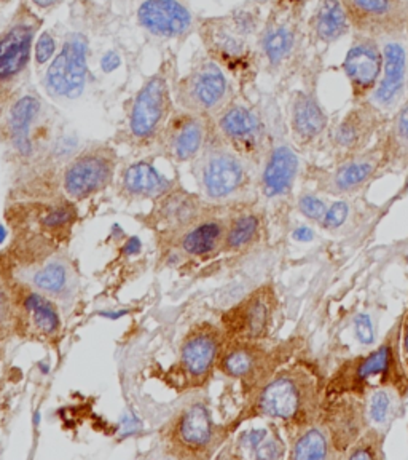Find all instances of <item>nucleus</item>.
Here are the masks:
<instances>
[{
  "label": "nucleus",
  "mask_w": 408,
  "mask_h": 460,
  "mask_svg": "<svg viewBox=\"0 0 408 460\" xmlns=\"http://www.w3.org/2000/svg\"><path fill=\"white\" fill-rule=\"evenodd\" d=\"M171 182L147 162L135 164L125 172V189L131 194L158 197L165 194Z\"/></svg>",
  "instance_id": "obj_25"
},
{
  "label": "nucleus",
  "mask_w": 408,
  "mask_h": 460,
  "mask_svg": "<svg viewBox=\"0 0 408 460\" xmlns=\"http://www.w3.org/2000/svg\"><path fill=\"white\" fill-rule=\"evenodd\" d=\"M354 330L359 341L364 345L372 344L373 342V326L369 315H358L354 320Z\"/></svg>",
  "instance_id": "obj_39"
},
{
  "label": "nucleus",
  "mask_w": 408,
  "mask_h": 460,
  "mask_svg": "<svg viewBox=\"0 0 408 460\" xmlns=\"http://www.w3.org/2000/svg\"><path fill=\"white\" fill-rule=\"evenodd\" d=\"M219 128L239 155L256 157L265 146V127L262 119L243 104L225 109L219 119Z\"/></svg>",
  "instance_id": "obj_9"
},
{
  "label": "nucleus",
  "mask_w": 408,
  "mask_h": 460,
  "mask_svg": "<svg viewBox=\"0 0 408 460\" xmlns=\"http://www.w3.org/2000/svg\"><path fill=\"white\" fill-rule=\"evenodd\" d=\"M86 80V40L80 34L67 37L47 72V86L51 93L65 100L79 98Z\"/></svg>",
  "instance_id": "obj_6"
},
{
  "label": "nucleus",
  "mask_w": 408,
  "mask_h": 460,
  "mask_svg": "<svg viewBox=\"0 0 408 460\" xmlns=\"http://www.w3.org/2000/svg\"><path fill=\"white\" fill-rule=\"evenodd\" d=\"M389 359H391V352L389 347H380L375 352L367 355L362 359L356 361L352 367V374H348V382L344 387L358 390L359 387H364L369 382L380 377L386 373L389 367Z\"/></svg>",
  "instance_id": "obj_27"
},
{
  "label": "nucleus",
  "mask_w": 408,
  "mask_h": 460,
  "mask_svg": "<svg viewBox=\"0 0 408 460\" xmlns=\"http://www.w3.org/2000/svg\"><path fill=\"white\" fill-rule=\"evenodd\" d=\"M222 350V332L201 323L188 331L180 347V369L187 381L201 384L213 371Z\"/></svg>",
  "instance_id": "obj_7"
},
{
  "label": "nucleus",
  "mask_w": 408,
  "mask_h": 460,
  "mask_svg": "<svg viewBox=\"0 0 408 460\" xmlns=\"http://www.w3.org/2000/svg\"><path fill=\"white\" fill-rule=\"evenodd\" d=\"M40 102L34 96H22L12 109L10 115V127H12V137L16 149L28 155L32 151L30 139H29V129L30 123L34 122L36 115L39 114Z\"/></svg>",
  "instance_id": "obj_26"
},
{
  "label": "nucleus",
  "mask_w": 408,
  "mask_h": 460,
  "mask_svg": "<svg viewBox=\"0 0 408 460\" xmlns=\"http://www.w3.org/2000/svg\"><path fill=\"white\" fill-rule=\"evenodd\" d=\"M378 168V157L375 154L366 152L344 160L342 165L330 176L332 189L338 192H352L362 186L372 178L373 172Z\"/></svg>",
  "instance_id": "obj_23"
},
{
  "label": "nucleus",
  "mask_w": 408,
  "mask_h": 460,
  "mask_svg": "<svg viewBox=\"0 0 408 460\" xmlns=\"http://www.w3.org/2000/svg\"><path fill=\"white\" fill-rule=\"evenodd\" d=\"M393 141L402 151L408 152V102L395 115L393 125Z\"/></svg>",
  "instance_id": "obj_35"
},
{
  "label": "nucleus",
  "mask_w": 408,
  "mask_h": 460,
  "mask_svg": "<svg viewBox=\"0 0 408 460\" xmlns=\"http://www.w3.org/2000/svg\"><path fill=\"white\" fill-rule=\"evenodd\" d=\"M258 230L257 216L241 215L235 217L225 232L223 243L229 250H241L251 243Z\"/></svg>",
  "instance_id": "obj_31"
},
{
  "label": "nucleus",
  "mask_w": 408,
  "mask_h": 460,
  "mask_svg": "<svg viewBox=\"0 0 408 460\" xmlns=\"http://www.w3.org/2000/svg\"><path fill=\"white\" fill-rule=\"evenodd\" d=\"M299 207H300L301 213L309 219H313V221L323 219L326 211H327L324 201L319 200L315 195H303L300 201H299Z\"/></svg>",
  "instance_id": "obj_37"
},
{
  "label": "nucleus",
  "mask_w": 408,
  "mask_h": 460,
  "mask_svg": "<svg viewBox=\"0 0 408 460\" xmlns=\"http://www.w3.org/2000/svg\"><path fill=\"white\" fill-rule=\"evenodd\" d=\"M16 330V293L0 281V341Z\"/></svg>",
  "instance_id": "obj_33"
},
{
  "label": "nucleus",
  "mask_w": 408,
  "mask_h": 460,
  "mask_svg": "<svg viewBox=\"0 0 408 460\" xmlns=\"http://www.w3.org/2000/svg\"><path fill=\"white\" fill-rule=\"evenodd\" d=\"M225 227L219 219H206L187 230L180 240L182 250L190 256H204L223 243Z\"/></svg>",
  "instance_id": "obj_24"
},
{
  "label": "nucleus",
  "mask_w": 408,
  "mask_h": 460,
  "mask_svg": "<svg viewBox=\"0 0 408 460\" xmlns=\"http://www.w3.org/2000/svg\"><path fill=\"white\" fill-rule=\"evenodd\" d=\"M32 2H34L36 5H39V7L47 8L55 5L57 0H32Z\"/></svg>",
  "instance_id": "obj_43"
},
{
  "label": "nucleus",
  "mask_w": 408,
  "mask_h": 460,
  "mask_svg": "<svg viewBox=\"0 0 408 460\" xmlns=\"http://www.w3.org/2000/svg\"><path fill=\"white\" fill-rule=\"evenodd\" d=\"M115 155L110 149H91L67 166L65 190L71 199L83 200L102 190L114 178Z\"/></svg>",
  "instance_id": "obj_5"
},
{
  "label": "nucleus",
  "mask_w": 408,
  "mask_h": 460,
  "mask_svg": "<svg viewBox=\"0 0 408 460\" xmlns=\"http://www.w3.org/2000/svg\"><path fill=\"white\" fill-rule=\"evenodd\" d=\"M165 143L169 155L179 162L196 157L204 144V125L200 117L192 114L176 117L168 127Z\"/></svg>",
  "instance_id": "obj_19"
},
{
  "label": "nucleus",
  "mask_w": 408,
  "mask_h": 460,
  "mask_svg": "<svg viewBox=\"0 0 408 460\" xmlns=\"http://www.w3.org/2000/svg\"><path fill=\"white\" fill-rule=\"evenodd\" d=\"M72 217H74V211L71 207L61 205L56 208H51L47 215L43 216V226L47 229H61L71 223Z\"/></svg>",
  "instance_id": "obj_36"
},
{
  "label": "nucleus",
  "mask_w": 408,
  "mask_h": 460,
  "mask_svg": "<svg viewBox=\"0 0 408 460\" xmlns=\"http://www.w3.org/2000/svg\"><path fill=\"white\" fill-rule=\"evenodd\" d=\"M404 357L408 361V330L404 332Z\"/></svg>",
  "instance_id": "obj_44"
},
{
  "label": "nucleus",
  "mask_w": 408,
  "mask_h": 460,
  "mask_svg": "<svg viewBox=\"0 0 408 460\" xmlns=\"http://www.w3.org/2000/svg\"><path fill=\"white\" fill-rule=\"evenodd\" d=\"M294 459H327L329 457V443L327 437L319 429H309L297 439L292 451Z\"/></svg>",
  "instance_id": "obj_30"
},
{
  "label": "nucleus",
  "mask_w": 408,
  "mask_h": 460,
  "mask_svg": "<svg viewBox=\"0 0 408 460\" xmlns=\"http://www.w3.org/2000/svg\"><path fill=\"white\" fill-rule=\"evenodd\" d=\"M291 127L300 143H313L327 128V115L308 90H299L291 106Z\"/></svg>",
  "instance_id": "obj_18"
},
{
  "label": "nucleus",
  "mask_w": 408,
  "mask_h": 460,
  "mask_svg": "<svg viewBox=\"0 0 408 460\" xmlns=\"http://www.w3.org/2000/svg\"><path fill=\"white\" fill-rule=\"evenodd\" d=\"M383 53L380 82L370 94V104L380 111H393L401 104L408 86L407 32L378 39Z\"/></svg>",
  "instance_id": "obj_2"
},
{
  "label": "nucleus",
  "mask_w": 408,
  "mask_h": 460,
  "mask_svg": "<svg viewBox=\"0 0 408 460\" xmlns=\"http://www.w3.org/2000/svg\"><path fill=\"white\" fill-rule=\"evenodd\" d=\"M182 93H186L187 108L211 112L221 108L229 93V82L219 66L204 63L188 77Z\"/></svg>",
  "instance_id": "obj_14"
},
{
  "label": "nucleus",
  "mask_w": 408,
  "mask_h": 460,
  "mask_svg": "<svg viewBox=\"0 0 408 460\" xmlns=\"http://www.w3.org/2000/svg\"><path fill=\"white\" fill-rule=\"evenodd\" d=\"M139 22L152 34L176 37L192 26V14L178 0H147L139 8Z\"/></svg>",
  "instance_id": "obj_16"
},
{
  "label": "nucleus",
  "mask_w": 408,
  "mask_h": 460,
  "mask_svg": "<svg viewBox=\"0 0 408 460\" xmlns=\"http://www.w3.org/2000/svg\"><path fill=\"white\" fill-rule=\"evenodd\" d=\"M352 28L358 34L377 37L407 32L405 0H342Z\"/></svg>",
  "instance_id": "obj_3"
},
{
  "label": "nucleus",
  "mask_w": 408,
  "mask_h": 460,
  "mask_svg": "<svg viewBox=\"0 0 408 460\" xmlns=\"http://www.w3.org/2000/svg\"><path fill=\"white\" fill-rule=\"evenodd\" d=\"M373 106H359L344 117L335 129V144L344 152L359 151L375 129Z\"/></svg>",
  "instance_id": "obj_22"
},
{
  "label": "nucleus",
  "mask_w": 408,
  "mask_h": 460,
  "mask_svg": "<svg viewBox=\"0 0 408 460\" xmlns=\"http://www.w3.org/2000/svg\"><path fill=\"white\" fill-rule=\"evenodd\" d=\"M32 36L29 24H16L0 37V80L12 79L26 67Z\"/></svg>",
  "instance_id": "obj_21"
},
{
  "label": "nucleus",
  "mask_w": 408,
  "mask_h": 460,
  "mask_svg": "<svg viewBox=\"0 0 408 460\" xmlns=\"http://www.w3.org/2000/svg\"><path fill=\"white\" fill-rule=\"evenodd\" d=\"M348 205L344 201H337L330 207L323 217V226L327 230H335L346 221Z\"/></svg>",
  "instance_id": "obj_38"
},
{
  "label": "nucleus",
  "mask_w": 408,
  "mask_h": 460,
  "mask_svg": "<svg viewBox=\"0 0 408 460\" xmlns=\"http://www.w3.org/2000/svg\"><path fill=\"white\" fill-rule=\"evenodd\" d=\"M118 65H120V59H118L115 53H108L104 59H102V67H104L106 72L114 71V69L118 67Z\"/></svg>",
  "instance_id": "obj_41"
},
{
  "label": "nucleus",
  "mask_w": 408,
  "mask_h": 460,
  "mask_svg": "<svg viewBox=\"0 0 408 460\" xmlns=\"http://www.w3.org/2000/svg\"><path fill=\"white\" fill-rule=\"evenodd\" d=\"M272 293L258 289L225 316L227 330L241 341L264 338L272 320Z\"/></svg>",
  "instance_id": "obj_13"
},
{
  "label": "nucleus",
  "mask_w": 408,
  "mask_h": 460,
  "mask_svg": "<svg viewBox=\"0 0 408 460\" xmlns=\"http://www.w3.org/2000/svg\"><path fill=\"white\" fill-rule=\"evenodd\" d=\"M294 238L299 242H309L313 238V230L308 227H300V229L295 230Z\"/></svg>",
  "instance_id": "obj_42"
},
{
  "label": "nucleus",
  "mask_w": 408,
  "mask_h": 460,
  "mask_svg": "<svg viewBox=\"0 0 408 460\" xmlns=\"http://www.w3.org/2000/svg\"><path fill=\"white\" fill-rule=\"evenodd\" d=\"M311 34L317 42L330 43L342 40L350 34L352 22L344 12L342 0H319L309 20Z\"/></svg>",
  "instance_id": "obj_20"
},
{
  "label": "nucleus",
  "mask_w": 408,
  "mask_h": 460,
  "mask_svg": "<svg viewBox=\"0 0 408 460\" xmlns=\"http://www.w3.org/2000/svg\"><path fill=\"white\" fill-rule=\"evenodd\" d=\"M300 168V160L289 144L274 146L266 157L262 187L264 194L270 199L286 195L294 186L297 172Z\"/></svg>",
  "instance_id": "obj_17"
},
{
  "label": "nucleus",
  "mask_w": 408,
  "mask_h": 460,
  "mask_svg": "<svg viewBox=\"0 0 408 460\" xmlns=\"http://www.w3.org/2000/svg\"><path fill=\"white\" fill-rule=\"evenodd\" d=\"M169 106L168 85L163 77H152L137 93L131 111L129 128L137 139H149L165 120Z\"/></svg>",
  "instance_id": "obj_10"
},
{
  "label": "nucleus",
  "mask_w": 408,
  "mask_h": 460,
  "mask_svg": "<svg viewBox=\"0 0 408 460\" xmlns=\"http://www.w3.org/2000/svg\"><path fill=\"white\" fill-rule=\"evenodd\" d=\"M257 353L249 344H238L230 349L229 352L221 358L223 373L231 377H246L256 369Z\"/></svg>",
  "instance_id": "obj_29"
},
{
  "label": "nucleus",
  "mask_w": 408,
  "mask_h": 460,
  "mask_svg": "<svg viewBox=\"0 0 408 460\" xmlns=\"http://www.w3.org/2000/svg\"><path fill=\"white\" fill-rule=\"evenodd\" d=\"M55 53V40L51 39L50 34H42V37L39 39L36 47V58L37 61L43 65L47 63Z\"/></svg>",
  "instance_id": "obj_40"
},
{
  "label": "nucleus",
  "mask_w": 408,
  "mask_h": 460,
  "mask_svg": "<svg viewBox=\"0 0 408 460\" xmlns=\"http://www.w3.org/2000/svg\"><path fill=\"white\" fill-rule=\"evenodd\" d=\"M264 416L292 424H309L319 410V384L308 367H292L280 373L258 396Z\"/></svg>",
  "instance_id": "obj_1"
},
{
  "label": "nucleus",
  "mask_w": 408,
  "mask_h": 460,
  "mask_svg": "<svg viewBox=\"0 0 408 460\" xmlns=\"http://www.w3.org/2000/svg\"><path fill=\"white\" fill-rule=\"evenodd\" d=\"M213 433L214 424L208 406L203 402H192L172 420L168 437L171 445L182 453L200 454L208 447Z\"/></svg>",
  "instance_id": "obj_11"
},
{
  "label": "nucleus",
  "mask_w": 408,
  "mask_h": 460,
  "mask_svg": "<svg viewBox=\"0 0 408 460\" xmlns=\"http://www.w3.org/2000/svg\"><path fill=\"white\" fill-rule=\"evenodd\" d=\"M300 22L294 13L281 14L274 18L260 40L262 55L272 67L289 65L300 45Z\"/></svg>",
  "instance_id": "obj_15"
},
{
  "label": "nucleus",
  "mask_w": 408,
  "mask_h": 460,
  "mask_svg": "<svg viewBox=\"0 0 408 460\" xmlns=\"http://www.w3.org/2000/svg\"><path fill=\"white\" fill-rule=\"evenodd\" d=\"M69 283L67 269L59 262H50L37 270L34 275V285L47 295H59L65 291Z\"/></svg>",
  "instance_id": "obj_32"
},
{
  "label": "nucleus",
  "mask_w": 408,
  "mask_h": 460,
  "mask_svg": "<svg viewBox=\"0 0 408 460\" xmlns=\"http://www.w3.org/2000/svg\"><path fill=\"white\" fill-rule=\"evenodd\" d=\"M383 69V53L377 37L354 32L343 59V72L358 100L370 98L378 85Z\"/></svg>",
  "instance_id": "obj_4"
},
{
  "label": "nucleus",
  "mask_w": 408,
  "mask_h": 460,
  "mask_svg": "<svg viewBox=\"0 0 408 460\" xmlns=\"http://www.w3.org/2000/svg\"><path fill=\"white\" fill-rule=\"evenodd\" d=\"M249 180L247 166L243 155L230 149H214L204 160L203 166V187L204 192L222 200L239 192Z\"/></svg>",
  "instance_id": "obj_8"
},
{
  "label": "nucleus",
  "mask_w": 408,
  "mask_h": 460,
  "mask_svg": "<svg viewBox=\"0 0 408 460\" xmlns=\"http://www.w3.org/2000/svg\"><path fill=\"white\" fill-rule=\"evenodd\" d=\"M393 395L385 388L373 392L369 404V419L372 420L373 425L383 427L389 422V417L393 414Z\"/></svg>",
  "instance_id": "obj_34"
},
{
  "label": "nucleus",
  "mask_w": 408,
  "mask_h": 460,
  "mask_svg": "<svg viewBox=\"0 0 408 460\" xmlns=\"http://www.w3.org/2000/svg\"><path fill=\"white\" fill-rule=\"evenodd\" d=\"M16 328H22L34 338L48 341L59 334L61 316L47 296L24 291L16 295Z\"/></svg>",
  "instance_id": "obj_12"
},
{
  "label": "nucleus",
  "mask_w": 408,
  "mask_h": 460,
  "mask_svg": "<svg viewBox=\"0 0 408 460\" xmlns=\"http://www.w3.org/2000/svg\"><path fill=\"white\" fill-rule=\"evenodd\" d=\"M337 412L334 414V424L332 431L335 435V445L344 446L352 445L354 439L359 438L360 435V422H362V408L356 402H346L342 408H338Z\"/></svg>",
  "instance_id": "obj_28"
}]
</instances>
